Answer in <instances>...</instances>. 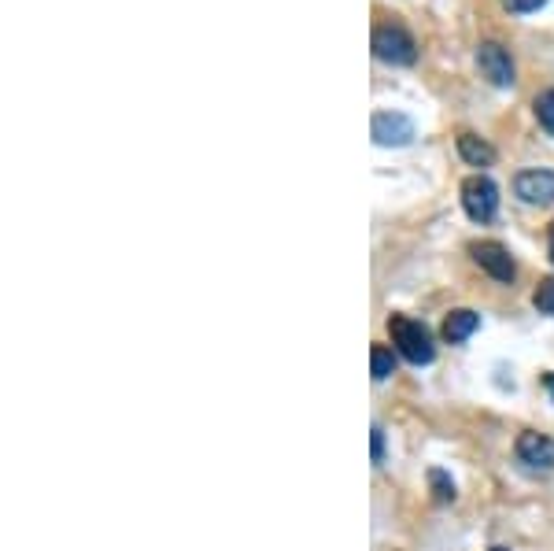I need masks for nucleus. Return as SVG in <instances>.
Returning <instances> with one entry per match:
<instances>
[{"instance_id": "nucleus-1", "label": "nucleus", "mask_w": 554, "mask_h": 551, "mask_svg": "<svg viewBox=\"0 0 554 551\" xmlns=\"http://www.w3.org/2000/svg\"><path fill=\"white\" fill-rule=\"evenodd\" d=\"M388 330H392L396 352L407 359V363H414V367H429V363L436 359L433 333H429V326H425V322L407 319V315H392Z\"/></svg>"}, {"instance_id": "nucleus-2", "label": "nucleus", "mask_w": 554, "mask_h": 551, "mask_svg": "<svg viewBox=\"0 0 554 551\" xmlns=\"http://www.w3.org/2000/svg\"><path fill=\"white\" fill-rule=\"evenodd\" d=\"M374 56L381 63H392V67H410L418 60V45L399 23H385L374 30Z\"/></svg>"}, {"instance_id": "nucleus-3", "label": "nucleus", "mask_w": 554, "mask_h": 551, "mask_svg": "<svg viewBox=\"0 0 554 551\" xmlns=\"http://www.w3.org/2000/svg\"><path fill=\"white\" fill-rule=\"evenodd\" d=\"M462 208L473 222H492L499 211V185L488 174H470L462 182Z\"/></svg>"}, {"instance_id": "nucleus-4", "label": "nucleus", "mask_w": 554, "mask_h": 551, "mask_svg": "<svg viewBox=\"0 0 554 551\" xmlns=\"http://www.w3.org/2000/svg\"><path fill=\"white\" fill-rule=\"evenodd\" d=\"M477 67L481 74L499 89H510L518 82V71H514V60H510V52L499 45V41H484L481 49H477Z\"/></svg>"}, {"instance_id": "nucleus-5", "label": "nucleus", "mask_w": 554, "mask_h": 551, "mask_svg": "<svg viewBox=\"0 0 554 551\" xmlns=\"http://www.w3.org/2000/svg\"><path fill=\"white\" fill-rule=\"evenodd\" d=\"M470 256L477 259V267H481L484 274H492L495 282L510 285L518 278V263H514V256H510L499 241H477V245H470Z\"/></svg>"}, {"instance_id": "nucleus-6", "label": "nucleus", "mask_w": 554, "mask_h": 551, "mask_svg": "<svg viewBox=\"0 0 554 551\" xmlns=\"http://www.w3.org/2000/svg\"><path fill=\"white\" fill-rule=\"evenodd\" d=\"M370 134L381 148H407L414 141V123H410L403 111H377L374 123H370Z\"/></svg>"}, {"instance_id": "nucleus-7", "label": "nucleus", "mask_w": 554, "mask_h": 551, "mask_svg": "<svg viewBox=\"0 0 554 551\" xmlns=\"http://www.w3.org/2000/svg\"><path fill=\"white\" fill-rule=\"evenodd\" d=\"M514 452L529 470H554V441L547 433H521Z\"/></svg>"}, {"instance_id": "nucleus-8", "label": "nucleus", "mask_w": 554, "mask_h": 551, "mask_svg": "<svg viewBox=\"0 0 554 551\" xmlns=\"http://www.w3.org/2000/svg\"><path fill=\"white\" fill-rule=\"evenodd\" d=\"M514 193L525 204H554V171H521L514 178Z\"/></svg>"}, {"instance_id": "nucleus-9", "label": "nucleus", "mask_w": 554, "mask_h": 551, "mask_svg": "<svg viewBox=\"0 0 554 551\" xmlns=\"http://www.w3.org/2000/svg\"><path fill=\"white\" fill-rule=\"evenodd\" d=\"M477 326H481V315L470 311V307H458V311H451V315L444 319V341L447 344L470 341L473 333H477Z\"/></svg>"}, {"instance_id": "nucleus-10", "label": "nucleus", "mask_w": 554, "mask_h": 551, "mask_svg": "<svg viewBox=\"0 0 554 551\" xmlns=\"http://www.w3.org/2000/svg\"><path fill=\"white\" fill-rule=\"evenodd\" d=\"M458 156L470 163V167H492L495 148L488 141H481L477 134H458Z\"/></svg>"}, {"instance_id": "nucleus-11", "label": "nucleus", "mask_w": 554, "mask_h": 551, "mask_svg": "<svg viewBox=\"0 0 554 551\" xmlns=\"http://www.w3.org/2000/svg\"><path fill=\"white\" fill-rule=\"evenodd\" d=\"M370 370H374V381H385L396 374V352L385 348V344H374V352H370Z\"/></svg>"}, {"instance_id": "nucleus-12", "label": "nucleus", "mask_w": 554, "mask_h": 551, "mask_svg": "<svg viewBox=\"0 0 554 551\" xmlns=\"http://www.w3.org/2000/svg\"><path fill=\"white\" fill-rule=\"evenodd\" d=\"M429 489H433L436 503H451L455 500V481L447 478L444 470H429Z\"/></svg>"}, {"instance_id": "nucleus-13", "label": "nucleus", "mask_w": 554, "mask_h": 551, "mask_svg": "<svg viewBox=\"0 0 554 551\" xmlns=\"http://www.w3.org/2000/svg\"><path fill=\"white\" fill-rule=\"evenodd\" d=\"M536 119L547 134H554V89H543L540 97H536Z\"/></svg>"}, {"instance_id": "nucleus-14", "label": "nucleus", "mask_w": 554, "mask_h": 551, "mask_svg": "<svg viewBox=\"0 0 554 551\" xmlns=\"http://www.w3.org/2000/svg\"><path fill=\"white\" fill-rule=\"evenodd\" d=\"M532 304H536V311H540V315H554V278H543V282L536 285Z\"/></svg>"}, {"instance_id": "nucleus-15", "label": "nucleus", "mask_w": 554, "mask_h": 551, "mask_svg": "<svg viewBox=\"0 0 554 551\" xmlns=\"http://www.w3.org/2000/svg\"><path fill=\"white\" fill-rule=\"evenodd\" d=\"M543 4H547V0H503L506 12H518V15L536 12V8H543Z\"/></svg>"}, {"instance_id": "nucleus-16", "label": "nucleus", "mask_w": 554, "mask_h": 551, "mask_svg": "<svg viewBox=\"0 0 554 551\" xmlns=\"http://www.w3.org/2000/svg\"><path fill=\"white\" fill-rule=\"evenodd\" d=\"M374 463H385V429L374 426Z\"/></svg>"}, {"instance_id": "nucleus-17", "label": "nucleus", "mask_w": 554, "mask_h": 551, "mask_svg": "<svg viewBox=\"0 0 554 551\" xmlns=\"http://www.w3.org/2000/svg\"><path fill=\"white\" fill-rule=\"evenodd\" d=\"M543 389L551 392V400H554V374H543Z\"/></svg>"}, {"instance_id": "nucleus-18", "label": "nucleus", "mask_w": 554, "mask_h": 551, "mask_svg": "<svg viewBox=\"0 0 554 551\" xmlns=\"http://www.w3.org/2000/svg\"><path fill=\"white\" fill-rule=\"evenodd\" d=\"M547 252H551V263H554V222H551V237H547Z\"/></svg>"}, {"instance_id": "nucleus-19", "label": "nucleus", "mask_w": 554, "mask_h": 551, "mask_svg": "<svg viewBox=\"0 0 554 551\" xmlns=\"http://www.w3.org/2000/svg\"><path fill=\"white\" fill-rule=\"evenodd\" d=\"M492 551H506V548H492Z\"/></svg>"}]
</instances>
